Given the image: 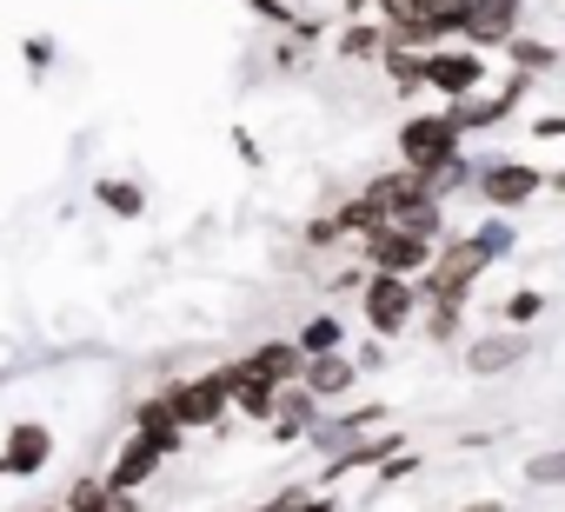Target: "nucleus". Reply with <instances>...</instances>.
I'll return each instance as SVG.
<instances>
[{
	"mask_svg": "<svg viewBox=\"0 0 565 512\" xmlns=\"http://www.w3.org/2000/svg\"><path fill=\"white\" fill-rule=\"evenodd\" d=\"M459 512H505V499H472V505H459Z\"/></svg>",
	"mask_w": 565,
	"mask_h": 512,
	"instance_id": "30",
	"label": "nucleus"
},
{
	"mask_svg": "<svg viewBox=\"0 0 565 512\" xmlns=\"http://www.w3.org/2000/svg\"><path fill=\"white\" fill-rule=\"evenodd\" d=\"M459 153H466V127L452 120V107L413 114V120L399 127V167H413V173H433V167H446V160H459Z\"/></svg>",
	"mask_w": 565,
	"mask_h": 512,
	"instance_id": "1",
	"label": "nucleus"
},
{
	"mask_svg": "<svg viewBox=\"0 0 565 512\" xmlns=\"http://www.w3.org/2000/svg\"><path fill=\"white\" fill-rule=\"evenodd\" d=\"M160 459H167V452H160L147 433H134V439H127V452L114 459L107 486H114V492H134V486H147V479H153V466H160Z\"/></svg>",
	"mask_w": 565,
	"mask_h": 512,
	"instance_id": "17",
	"label": "nucleus"
},
{
	"mask_svg": "<svg viewBox=\"0 0 565 512\" xmlns=\"http://www.w3.org/2000/svg\"><path fill=\"white\" fill-rule=\"evenodd\" d=\"M472 193H479V206H492V213H519V206H532V200L545 193V167H532V160H486Z\"/></svg>",
	"mask_w": 565,
	"mask_h": 512,
	"instance_id": "5",
	"label": "nucleus"
},
{
	"mask_svg": "<svg viewBox=\"0 0 565 512\" xmlns=\"http://www.w3.org/2000/svg\"><path fill=\"white\" fill-rule=\"evenodd\" d=\"M419 280H399V274H366L360 280V313H366V327H373V340H393V333H406L413 327V313H419Z\"/></svg>",
	"mask_w": 565,
	"mask_h": 512,
	"instance_id": "3",
	"label": "nucleus"
},
{
	"mask_svg": "<svg viewBox=\"0 0 565 512\" xmlns=\"http://www.w3.org/2000/svg\"><path fill=\"white\" fill-rule=\"evenodd\" d=\"M220 380H226V393H233V406H239L246 419H273V406H279V386H273V380H259L246 360H239V366H220Z\"/></svg>",
	"mask_w": 565,
	"mask_h": 512,
	"instance_id": "11",
	"label": "nucleus"
},
{
	"mask_svg": "<svg viewBox=\"0 0 565 512\" xmlns=\"http://www.w3.org/2000/svg\"><path fill=\"white\" fill-rule=\"evenodd\" d=\"M466 333V300H433V313H426V340L433 346H452Z\"/></svg>",
	"mask_w": 565,
	"mask_h": 512,
	"instance_id": "19",
	"label": "nucleus"
},
{
	"mask_svg": "<svg viewBox=\"0 0 565 512\" xmlns=\"http://www.w3.org/2000/svg\"><path fill=\"white\" fill-rule=\"evenodd\" d=\"M94 512H140V499H134V492H107Z\"/></svg>",
	"mask_w": 565,
	"mask_h": 512,
	"instance_id": "28",
	"label": "nucleus"
},
{
	"mask_svg": "<svg viewBox=\"0 0 565 512\" xmlns=\"http://www.w3.org/2000/svg\"><path fill=\"white\" fill-rule=\"evenodd\" d=\"M519 34V8H505V0H472V14H466V41L486 54V47H505Z\"/></svg>",
	"mask_w": 565,
	"mask_h": 512,
	"instance_id": "12",
	"label": "nucleus"
},
{
	"mask_svg": "<svg viewBox=\"0 0 565 512\" xmlns=\"http://www.w3.org/2000/svg\"><path fill=\"white\" fill-rule=\"evenodd\" d=\"M532 353V333H519V327H505V333H479V340H466V373H505V366H519Z\"/></svg>",
	"mask_w": 565,
	"mask_h": 512,
	"instance_id": "9",
	"label": "nucleus"
},
{
	"mask_svg": "<svg viewBox=\"0 0 565 512\" xmlns=\"http://www.w3.org/2000/svg\"><path fill=\"white\" fill-rule=\"evenodd\" d=\"M539 140H565V114H539Z\"/></svg>",
	"mask_w": 565,
	"mask_h": 512,
	"instance_id": "29",
	"label": "nucleus"
},
{
	"mask_svg": "<svg viewBox=\"0 0 565 512\" xmlns=\"http://www.w3.org/2000/svg\"><path fill=\"white\" fill-rule=\"evenodd\" d=\"M519 100H525V74H519L505 94H492V100H452V120H459L466 134H479V127H499V120H512V114H519Z\"/></svg>",
	"mask_w": 565,
	"mask_h": 512,
	"instance_id": "16",
	"label": "nucleus"
},
{
	"mask_svg": "<svg viewBox=\"0 0 565 512\" xmlns=\"http://www.w3.org/2000/svg\"><path fill=\"white\" fill-rule=\"evenodd\" d=\"M340 340H347V327H340L333 313H313V320L300 327V353H307V360H320V353H340Z\"/></svg>",
	"mask_w": 565,
	"mask_h": 512,
	"instance_id": "20",
	"label": "nucleus"
},
{
	"mask_svg": "<svg viewBox=\"0 0 565 512\" xmlns=\"http://www.w3.org/2000/svg\"><path fill=\"white\" fill-rule=\"evenodd\" d=\"M100 200H107L114 213H140V206H147V193H140L134 180H100Z\"/></svg>",
	"mask_w": 565,
	"mask_h": 512,
	"instance_id": "25",
	"label": "nucleus"
},
{
	"mask_svg": "<svg viewBox=\"0 0 565 512\" xmlns=\"http://www.w3.org/2000/svg\"><path fill=\"white\" fill-rule=\"evenodd\" d=\"M167 406H173V419H180V426H213V419H226L233 393H226V380H220V373H206V380L173 386V393H167Z\"/></svg>",
	"mask_w": 565,
	"mask_h": 512,
	"instance_id": "7",
	"label": "nucleus"
},
{
	"mask_svg": "<svg viewBox=\"0 0 565 512\" xmlns=\"http://www.w3.org/2000/svg\"><path fill=\"white\" fill-rule=\"evenodd\" d=\"M360 253H366V274H399V280H426L433 274V239L426 233H413V226H380V233H366L360 239Z\"/></svg>",
	"mask_w": 565,
	"mask_h": 512,
	"instance_id": "2",
	"label": "nucleus"
},
{
	"mask_svg": "<svg viewBox=\"0 0 565 512\" xmlns=\"http://www.w3.org/2000/svg\"><path fill=\"white\" fill-rule=\"evenodd\" d=\"M253 512H307V492H300V486H287V492H273L266 505H253Z\"/></svg>",
	"mask_w": 565,
	"mask_h": 512,
	"instance_id": "27",
	"label": "nucleus"
},
{
	"mask_svg": "<svg viewBox=\"0 0 565 512\" xmlns=\"http://www.w3.org/2000/svg\"><path fill=\"white\" fill-rule=\"evenodd\" d=\"M380 419H386V406H353V413H333V419H320L307 439H313L327 459H340V452H347V446H360V439H366Z\"/></svg>",
	"mask_w": 565,
	"mask_h": 512,
	"instance_id": "10",
	"label": "nucleus"
},
{
	"mask_svg": "<svg viewBox=\"0 0 565 512\" xmlns=\"http://www.w3.org/2000/svg\"><path fill=\"white\" fill-rule=\"evenodd\" d=\"M47 452H54V433L41 419H14L8 446H0V472H8V479H34L47 466Z\"/></svg>",
	"mask_w": 565,
	"mask_h": 512,
	"instance_id": "8",
	"label": "nucleus"
},
{
	"mask_svg": "<svg viewBox=\"0 0 565 512\" xmlns=\"http://www.w3.org/2000/svg\"><path fill=\"white\" fill-rule=\"evenodd\" d=\"M486 267H492V260L479 253V239L459 233V239H446V246L433 253V274L419 280V294H426V300H466V294L486 280Z\"/></svg>",
	"mask_w": 565,
	"mask_h": 512,
	"instance_id": "4",
	"label": "nucleus"
},
{
	"mask_svg": "<svg viewBox=\"0 0 565 512\" xmlns=\"http://www.w3.org/2000/svg\"><path fill=\"white\" fill-rule=\"evenodd\" d=\"M525 479H532V486H545V492H558V486H565V446L532 452V459H525Z\"/></svg>",
	"mask_w": 565,
	"mask_h": 512,
	"instance_id": "23",
	"label": "nucleus"
},
{
	"mask_svg": "<svg viewBox=\"0 0 565 512\" xmlns=\"http://www.w3.org/2000/svg\"><path fill=\"white\" fill-rule=\"evenodd\" d=\"M353 380H360V360H347V353H320V360H307V373H300V386H307L313 399H347Z\"/></svg>",
	"mask_w": 565,
	"mask_h": 512,
	"instance_id": "13",
	"label": "nucleus"
},
{
	"mask_svg": "<svg viewBox=\"0 0 565 512\" xmlns=\"http://www.w3.org/2000/svg\"><path fill=\"white\" fill-rule=\"evenodd\" d=\"M505 54L519 61V74H532V67L545 74V67H558V54H552L545 41H525V34H512V41H505Z\"/></svg>",
	"mask_w": 565,
	"mask_h": 512,
	"instance_id": "24",
	"label": "nucleus"
},
{
	"mask_svg": "<svg viewBox=\"0 0 565 512\" xmlns=\"http://www.w3.org/2000/svg\"><path fill=\"white\" fill-rule=\"evenodd\" d=\"M246 366H253L259 380H273V386H294V380L307 373V353H300V340H266V346L246 353Z\"/></svg>",
	"mask_w": 565,
	"mask_h": 512,
	"instance_id": "15",
	"label": "nucleus"
},
{
	"mask_svg": "<svg viewBox=\"0 0 565 512\" xmlns=\"http://www.w3.org/2000/svg\"><path fill=\"white\" fill-rule=\"evenodd\" d=\"M499 313H505V327L532 333V327H539V313H545V294H539V287H519V294H505V307H499Z\"/></svg>",
	"mask_w": 565,
	"mask_h": 512,
	"instance_id": "22",
	"label": "nucleus"
},
{
	"mask_svg": "<svg viewBox=\"0 0 565 512\" xmlns=\"http://www.w3.org/2000/svg\"><path fill=\"white\" fill-rule=\"evenodd\" d=\"M472 239H479V253L499 267V260H512V246H519V226H512V213H486L479 226H472Z\"/></svg>",
	"mask_w": 565,
	"mask_h": 512,
	"instance_id": "18",
	"label": "nucleus"
},
{
	"mask_svg": "<svg viewBox=\"0 0 565 512\" xmlns=\"http://www.w3.org/2000/svg\"><path fill=\"white\" fill-rule=\"evenodd\" d=\"M486 81V54L479 47H426V87L452 107V100H472Z\"/></svg>",
	"mask_w": 565,
	"mask_h": 512,
	"instance_id": "6",
	"label": "nucleus"
},
{
	"mask_svg": "<svg viewBox=\"0 0 565 512\" xmlns=\"http://www.w3.org/2000/svg\"><path fill=\"white\" fill-rule=\"evenodd\" d=\"M386 47H393V34H386V28H366V21L340 34V54H347V61H373V54H386Z\"/></svg>",
	"mask_w": 565,
	"mask_h": 512,
	"instance_id": "21",
	"label": "nucleus"
},
{
	"mask_svg": "<svg viewBox=\"0 0 565 512\" xmlns=\"http://www.w3.org/2000/svg\"><path fill=\"white\" fill-rule=\"evenodd\" d=\"M107 492H114V486H107V479H81V486H74V492H67V512H94V505H100V499H107Z\"/></svg>",
	"mask_w": 565,
	"mask_h": 512,
	"instance_id": "26",
	"label": "nucleus"
},
{
	"mask_svg": "<svg viewBox=\"0 0 565 512\" xmlns=\"http://www.w3.org/2000/svg\"><path fill=\"white\" fill-rule=\"evenodd\" d=\"M320 406H327V399H313L300 380H294V386H279V406H273V419H279V439H307V433L327 419Z\"/></svg>",
	"mask_w": 565,
	"mask_h": 512,
	"instance_id": "14",
	"label": "nucleus"
}]
</instances>
